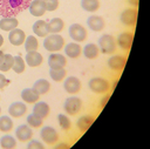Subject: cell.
I'll return each mask as SVG.
<instances>
[{
	"instance_id": "cell-1",
	"label": "cell",
	"mask_w": 150,
	"mask_h": 149,
	"mask_svg": "<svg viewBox=\"0 0 150 149\" xmlns=\"http://www.w3.org/2000/svg\"><path fill=\"white\" fill-rule=\"evenodd\" d=\"M30 0H0V14L4 16H13L14 14L28 8Z\"/></svg>"
},
{
	"instance_id": "cell-2",
	"label": "cell",
	"mask_w": 150,
	"mask_h": 149,
	"mask_svg": "<svg viewBox=\"0 0 150 149\" xmlns=\"http://www.w3.org/2000/svg\"><path fill=\"white\" fill-rule=\"evenodd\" d=\"M64 45V38L60 34H48L46 38H43V47L49 53H56L62 50Z\"/></svg>"
},
{
	"instance_id": "cell-3",
	"label": "cell",
	"mask_w": 150,
	"mask_h": 149,
	"mask_svg": "<svg viewBox=\"0 0 150 149\" xmlns=\"http://www.w3.org/2000/svg\"><path fill=\"white\" fill-rule=\"evenodd\" d=\"M98 48L100 52L103 54H114L117 48L116 39L110 34L101 35L98 39Z\"/></svg>"
},
{
	"instance_id": "cell-4",
	"label": "cell",
	"mask_w": 150,
	"mask_h": 149,
	"mask_svg": "<svg viewBox=\"0 0 150 149\" xmlns=\"http://www.w3.org/2000/svg\"><path fill=\"white\" fill-rule=\"evenodd\" d=\"M89 89L95 93V94H105L110 89V83L107 79L101 77V76H95L91 77L88 82Z\"/></svg>"
},
{
	"instance_id": "cell-5",
	"label": "cell",
	"mask_w": 150,
	"mask_h": 149,
	"mask_svg": "<svg viewBox=\"0 0 150 149\" xmlns=\"http://www.w3.org/2000/svg\"><path fill=\"white\" fill-rule=\"evenodd\" d=\"M83 107V102L79 96H69L66 99L64 104H63V109L66 111L67 115L69 116H75L77 115Z\"/></svg>"
},
{
	"instance_id": "cell-6",
	"label": "cell",
	"mask_w": 150,
	"mask_h": 149,
	"mask_svg": "<svg viewBox=\"0 0 150 149\" xmlns=\"http://www.w3.org/2000/svg\"><path fill=\"white\" fill-rule=\"evenodd\" d=\"M68 34L73 41L79 43L84 42L88 38V31L81 23H71L68 28Z\"/></svg>"
},
{
	"instance_id": "cell-7",
	"label": "cell",
	"mask_w": 150,
	"mask_h": 149,
	"mask_svg": "<svg viewBox=\"0 0 150 149\" xmlns=\"http://www.w3.org/2000/svg\"><path fill=\"white\" fill-rule=\"evenodd\" d=\"M40 138L42 140L43 143H46L48 145H54L59 142L60 136L55 128H53L50 126H45V127H41Z\"/></svg>"
},
{
	"instance_id": "cell-8",
	"label": "cell",
	"mask_w": 150,
	"mask_h": 149,
	"mask_svg": "<svg viewBox=\"0 0 150 149\" xmlns=\"http://www.w3.org/2000/svg\"><path fill=\"white\" fill-rule=\"evenodd\" d=\"M137 18H138V11L135 7H129L125 8L122 13H121V22L128 27H134L136 26L137 22Z\"/></svg>"
},
{
	"instance_id": "cell-9",
	"label": "cell",
	"mask_w": 150,
	"mask_h": 149,
	"mask_svg": "<svg viewBox=\"0 0 150 149\" xmlns=\"http://www.w3.org/2000/svg\"><path fill=\"white\" fill-rule=\"evenodd\" d=\"M63 88L70 95H76L82 88V82L76 76H68L63 80Z\"/></svg>"
},
{
	"instance_id": "cell-10",
	"label": "cell",
	"mask_w": 150,
	"mask_h": 149,
	"mask_svg": "<svg viewBox=\"0 0 150 149\" xmlns=\"http://www.w3.org/2000/svg\"><path fill=\"white\" fill-rule=\"evenodd\" d=\"M48 66L49 68H66L67 56L61 54L60 52L50 53L48 56Z\"/></svg>"
},
{
	"instance_id": "cell-11",
	"label": "cell",
	"mask_w": 150,
	"mask_h": 149,
	"mask_svg": "<svg viewBox=\"0 0 150 149\" xmlns=\"http://www.w3.org/2000/svg\"><path fill=\"white\" fill-rule=\"evenodd\" d=\"M87 26L93 32H102L105 28V20L101 15L93 14L87 19Z\"/></svg>"
},
{
	"instance_id": "cell-12",
	"label": "cell",
	"mask_w": 150,
	"mask_h": 149,
	"mask_svg": "<svg viewBox=\"0 0 150 149\" xmlns=\"http://www.w3.org/2000/svg\"><path fill=\"white\" fill-rule=\"evenodd\" d=\"M107 65L114 72H122L127 65V57L123 55H112L108 59Z\"/></svg>"
},
{
	"instance_id": "cell-13",
	"label": "cell",
	"mask_w": 150,
	"mask_h": 149,
	"mask_svg": "<svg viewBox=\"0 0 150 149\" xmlns=\"http://www.w3.org/2000/svg\"><path fill=\"white\" fill-rule=\"evenodd\" d=\"M33 135H34V133L28 124H20L15 129V137H16V140H19L22 143L30 141L33 138Z\"/></svg>"
},
{
	"instance_id": "cell-14",
	"label": "cell",
	"mask_w": 150,
	"mask_h": 149,
	"mask_svg": "<svg viewBox=\"0 0 150 149\" xmlns=\"http://www.w3.org/2000/svg\"><path fill=\"white\" fill-rule=\"evenodd\" d=\"M63 50H64V55L69 59H79L82 54V47L79 42H68L64 45L63 47Z\"/></svg>"
},
{
	"instance_id": "cell-15",
	"label": "cell",
	"mask_w": 150,
	"mask_h": 149,
	"mask_svg": "<svg viewBox=\"0 0 150 149\" xmlns=\"http://www.w3.org/2000/svg\"><path fill=\"white\" fill-rule=\"evenodd\" d=\"M132 41H134V34L131 32H123L116 39L117 46L123 50H129L132 46Z\"/></svg>"
},
{
	"instance_id": "cell-16",
	"label": "cell",
	"mask_w": 150,
	"mask_h": 149,
	"mask_svg": "<svg viewBox=\"0 0 150 149\" xmlns=\"http://www.w3.org/2000/svg\"><path fill=\"white\" fill-rule=\"evenodd\" d=\"M27 113V106L25 102H13L9 107H8V114L11 117L14 118H19L22 117L23 115H26Z\"/></svg>"
},
{
	"instance_id": "cell-17",
	"label": "cell",
	"mask_w": 150,
	"mask_h": 149,
	"mask_svg": "<svg viewBox=\"0 0 150 149\" xmlns=\"http://www.w3.org/2000/svg\"><path fill=\"white\" fill-rule=\"evenodd\" d=\"M25 61H26V65L29 66L30 68H36L39 66L42 65L43 62V56L41 53H39L38 50H34V52H27L26 56H25Z\"/></svg>"
},
{
	"instance_id": "cell-18",
	"label": "cell",
	"mask_w": 150,
	"mask_h": 149,
	"mask_svg": "<svg viewBox=\"0 0 150 149\" xmlns=\"http://www.w3.org/2000/svg\"><path fill=\"white\" fill-rule=\"evenodd\" d=\"M28 11L35 18H40V16L45 15V13L47 12L43 0H32L28 6Z\"/></svg>"
},
{
	"instance_id": "cell-19",
	"label": "cell",
	"mask_w": 150,
	"mask_h": 149,
	"mask_svg": "<svg viewBox=\"0 0 150 149\" xmlns=\"http://www.w3.org/2000/svg\"><path fill=\"white\" fill-rule=\"evenodd\" d=\"M33 114L38 115L39 117H41L42 120L47 118L50 114V107L47 102L45 101H38L34 103V107H33Z\"/></svg>"
},
{
	"instance_id": "cell-20",
	"label": "cell",
	"mask_w": 150,
	"mask_h": 149,
	"mask_svg": "<svg viewBox=\"0 0 150 149\" xmlns=\"http://www.w3.org/2000/svg\"><path fill=\"white\" fill-rule=\"evenodd\" d=\"M8 40L13 46H21L26 40V33L20 28H15L8 32Z\"/></svg>"
},
{
	"instance_id": "cell-21",
	"label": "cell",
	"mask_w": 150,
	"mask_h": 149,
	"mask_svg": "<svg viewBox=\"0 0 150 149\" xmlns=\"http://www.w3.org/2000/svg\"><path fill=\"white\" fill-rule=\"evenodd\" d=\"M21 99L25 103L34 104L40 100V94L32 87V88H25L21 92Z\"/></svg>"
},
{
	"instance_id": "cell-22",
	"label": "cell",
	"mask_w": 150,
	"mask_h": 149,
	"mask_svg": "<svg viewBox=\"0 0 150 149\" xmlns=\"http://www.w3.org/2000/svg\"><path fill=\"white\" fill-rule=\"evenodd\" d=\"M32 29H33L34 35H35V36H38V38H46V36L49 34V31H48V23H47V21L41 20V19H40V20H38V21H35V22L33 23Z\"/></svg>"
},
{
	"instance_id": "cell-23",
	"label": "cell",
	"mask_w": 150,
	"mask_h": 149,
	"mask_svg": "<svg viewBox=\"0 0 150 149\" xmlns=\"http://www.w3.org/2000/svg\"><path fill=\"white\" fill-rule=\"evenodd\" d=\"M100 48H98V45L96 43H87L83 48H82V54L88 59V60H95L100 55Z\"/></svg>"
},
{
	"instance_id": "cell-24",
	"label": "cell",
	"mask_w": 150,
	"mask_h": 149,
	"mask_svg": "<svg viewBox=\"0 0 150 149\" xmlns=\"http://www.w3.org/2000/svg\"><path fill=\"white\" fill-rule=\"evenodd\" d=\"M19 21L14 16H4L0 20V29L5 32H11L15 28H18Z\"/></svg>"
},
{
	"instance_id": "cell-25",
	"label": "cell",
	"mask_w": 150,
	"mask_h": 149,
	"mask_svg": "<svg viewBox=\"0 0 150 149\" xmlns=\"http://www.w3.org/2000/svg\"><path fill=\"white\" fill-rule=\"evenodd\" d=\"M47 23L49 34H60L64 29V21L61 18H53Z\"/></svg>"
},
{
	"instance_id": "cell-26",
	"label": "cell",
	"mask_w": 150,
	"mask_h": 149,
	"mask_svg": "<svg viewBox=\"0 0 150 149\" xmlns=\"http://www.w3.org/2000/svg\"><path fill=\"white\" fill-rule=\"evenodd\" d=\"M94 121H95V117L93 115H82L76 121V127L81 133H84L90 128V126L94 123Z\"/></svg>"
},
{
	"instance_id": "cell-27",
	"label": "cell",
	"mask_w": 150,
	"mask_h": 149,
	"mask_svg": "<svg viewBox=\"0 0 150 149\" xmlns=\"http://www.w3.org/2000/svg\"><path fill=\"white\" fill-rule=\"evenodd\" d=\"M50 83H49V81L48 80H46V79H39V80H36L35 82H34V84H33V88L40 94V95H45V94H47L49 90H50Z\"/></svg>"
},
{
	"instance_id": "cell-28",
	"label": "cell",
	"mask_w": 150,
	"mask_h": 149,
	"mask_svg": "<svg viewBox=\"0 0 150 149\" xmlns=\"http://www.w3.org/2000/svg\"><path fill=\"white\" fill-rule=\"evenodd\" d=\"M49 76L55 82H62L67 77V70L66 68H50Z\"/></svg>"
},
{
	"instance_id": "cell-29",
	"label": "cell",
	"mask_w": 150,
	"mask_h": 149,
	"mask_svg": "<svg viewBox=\"0 0 150 149\" xmlns=\"http://www.w3.org/2000/svg\"><path fill=\"white\" fill-rule=\"evenodd\" d=\"M100 0H81V7L89 13H95L100 9Z\"/></svg>"
},
{
	"instance_id": "cell-30",
	"label": "cell",
	"mask_w": 150,
	"mask_h": 149,
	"mask_svg": "<svg viewBox=\"0 0 150 149\" xmlns=\"http://www.w3.org/2000/svg\"><path fill=\"white\" fill-rule=\"evenodd\" d=\"M26 52H34L39 49V40L35 35H28L26 36V40L23 42Z\"/></svg>"
},
{
	"instance_id": "cell-31",
	"label": "cell",
	"mask_w": 150,
	"mask_h": 149,
	"mask_svg": "<svg viewBox=\"0 0 150 149\" xmlns=\"http://www.w3.org/2000/svg\"><path fill=\"white\" fill-rule=\"evenodd\" d=\"M14 127V123L12 121L11 116L2 115L0 116V131L2 133H9Z\"/></svg>"
},
{
	"instance_id": "cell-32",
	"label": "cell",
	"mask_w": 150,
	"mask_h": 149,
	"mask_svg": "<svg viewBox=\"0 0 150 149\" xmlns=\"http://www.w3.org/2000/svg\"><path fill=\"white\" fill-rule=\"evenodd\" d=\"M12 69L16 73V74H21L25 72L26 69V61L23 57H21L20 55H16L14 56V60H13V67Z\"/></svg>"
},
{
	"instance_id": "cell-33",
	"label": "cell",
	"mask_w": 150,
	"mask_h": 149,
	"mask_svg": "<svg viewBox=\"0 0 150 149\" xmlns=\"http://www.w3.org/2000/svg\"><path fill=\"white\" fill-rule=\"evenodd\" d=\"M0 145L4 149H13L16 147V140L12 135H4L0 138Z\"/></svg>"
},
{
	"instance_id": "cell-34",
	"label": "cell",
	"mask_w": 150,
	"mask_h": 149,
	"mask_svg": "<svg viewBox=\"0 0 150 149\" xmlns=\"http://www.w3.org/2000/svg\"><path fill=\"white\" fill-rule=\"evenodd\" d=\"M27 124L33 129H38V128H41L42 126H43V120L41 118V117H39L38 115H35V114H29L28 116H27Z\"/></svg>"
},
{
	"instance_id": "cell-35",
	"label": "cell",
	"mask_w": 150,
	"mask_h": 149,
	"mask_svg": "<svg viewBox=\"0 0 150 149\" xmlns=\"http://www.w3.org/2000/svg\"><path fill=\"white\" fill-rule=\"evenodd\" d=\"M13 60H14V56L11 55V54H5L4 55V59L0 63V72L1 73H6L8 70L12 69L13 67Z\"/></svg>"
},
{
	"instance_id": "cell-36",
	"label": "cell",
	"mask_w": 150,
	"mask_h": 149,
	"mask_svg": "<svg viewBox=\"0 0 150 149\" xmlns=\"http://www.w3.org/2000/svg\"><path fill=\"white\" fill-rule=\"evenodd\" d=\"M57 122H59V126L61 127V129H63V130H70V128H71V121L68 117V115H66V114H59L57 115Z\"/></svg>"
},
{
	"instance_id": "cell-37",
	"label": "cell",
	"mask_w": 150,
	"mask_h": 149,
	"mask_svg": "<svg viewBox=\"0 0 150 149\" xmlns=\"http://www.w3.org/2000/svg\"><path fill=\"white\" fill-rule=\"evenodd\" d=\"M43 2L46 5L47 12H54L60 6V1L59 0H43Z\"/></svg>"
},
{
	"instance_id": "cell-38",
	"label": "cell",
	"mask_w": 150,
	"mask_h": 149,
	"mask_svg": "<svg viewBox=\"0 0 150 149\" xmlns=\"http://www.w3.org/2000/svg\"><path fill=\"white\" fill-rule=\"evenodd\" d=\"M27 148H28V149H45V144L41 143L40 141L30 140V141H28Z\"/></svg>"
},
{
	"instance_id": "cell-39",
	"label": "cell",
	"mask_w": 150,
	"mask_h": 149,
	"mask_svg": "<svg viewBox=\"0 0 150 149\" xmlns=\"http://www.w3.org/2000/svg\"><path fill=\"white\" fill-rule=\"evenodd\" d=\"M9 80L2 74V73H0V89H5L8 84H9Z\"/></svg>"
},
{
	"instance_id": "cell-40",
	"label": "cell",
	"mask_w": 150,
	"mask_h": 149,
	"mask_svg": "<svg viewBox=\"0 0 150 149\" xmlns=\"http://www.w3.org/2000/svg\"><path fill=\"white\" fill-rule=\"evenodd\" d=\"M109 99H110V94H104V96L101 99V101H100V107L101 108H103L105 104H107V102L109 101Z\"/></svg>"
},
{
	"instance_id": "cell-41",
	"label": "cell",
	"mask_w": 150,
	"mask_h": 149,
	"mask_svg": "<svg viewBox=\"0 0 150 149\" xmlns=\"http://www.w3.org/2000/svg\"><path fill=\"white\" fill-rule=\"evenodd\" d=\"M128 2H129V5H130L131 7H135V8H137L139 0H128Z\"/></svg>"
},
{
	"instance_id": "cell-42",
	"label": "cell",
	"mask_w": 150,
	"mask_h": 149,
	"mask_svg": "<svg viewBox=\"0 0 150 149\" xmlns=\"http://www.w3.org/2000/svg\"><path fill=\"white\" fill-rule=\"evenodd\" d=\"M61 148H69V144H67V143H60V144H56L55 145V149H61Z\"/></svg>"
},
{
	"instance_id": "cell-43",
	"label": "cell",
	"mask_w": 150,
	"mask_h": 149,
	"mask_svg": "<svg viewBox=\"0 0 150 149\" xmlns=\"http://www.w3.org/2000/svg\"><path fill=\"white\" fill-rule=\"evenodd\" d=\"M4 55H5V53L0 49V63H1V61H2V59H4Z\"/></svg>"
},
{
	"instance_id": "cell-44",
	"label": "cell",
	"mask_w": 150,
	"mask_h": 149,
	"mask_svg": "<svg viewBox=\"0 0 150 149\" xmlns=\"http://www.w3.org/2000/svg\"><path fill=\"white\" fill-rule=\"evenodd\" d=\"M2 45H4V36L0 34V47H1Z\"/></svg>"
},
{
	"instance_id": "cell-45",
	"label": "cell",
	"mask_w": 150,
	"mask_h": 149,
	"mask_svg": "<svg viewBox=\"0 0 150 149\" xmlns=\"http://www.w3.org/2000/svg\"><path fill=\"white\" fill-rule=\"evenodd\" d=\"M117 82H118V80H116V81H114V83H112V88H115V87H116V84H117Z\"/></svg>"
},
{
	"instance_id": "cell-46",
	"label": "cell",
	"mask_w": 150,
	"mask_h": 149,
	"mask_svg": "<svg viewBox=\"0 0 150 149\" xmlns=\"http://www.w3.org/2000/svg\"><path fill=\"white\" fill-rule=\"evenodd\" d=\"M0 114H1V107H0Z\"/></svg>"
},
{
	"instance_id": "cell-47",
	"label": "cell",
	"mask_w": 150,
	"mask_h": 149,
	"mask_svg": "<svg viewBox=\"0 0 150 149\" xmlns=\"http://www.w3.org/2000/svg\"><path fill=\"white\" fill-rule=\"evenodd\" d=\"M0 99H1V95H0Z\"/></svg>"
}]
</instances>
